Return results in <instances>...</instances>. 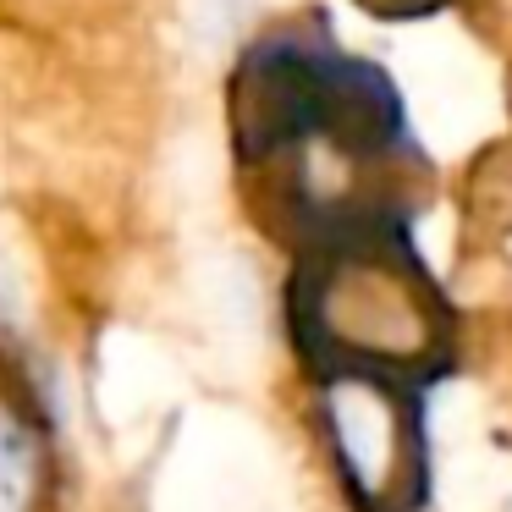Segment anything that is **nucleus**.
Returning <instances> with one entry per match:
<instances>
[{
	"label": "nucleus",
	"instance_id": "7ed1b4c3",
	"mask_svg": "<svg viewBox=\"0 0 512 512\" xmlns=\"http://www.w3.org/2000/svg\"><path fill=\"white\" fill-rule=\"evenodd\" d=\"M314 419L353 512L430 507L424 391L380 375H314Z\"/></svg>",
	"mask_w": 512,
	"mask_h": 512
},
{
	"label": "nucleus",
	"instance_id": "39448f33",
	"mask_svg": "<svg viewBox=\"0 0 512 512\" xmlns=\"http://www.w3.org/2000/svg\"><path fill=\"white\" fill-rule=\"evenodd\" d=\"M463 215L512 232V144H490V155L463 177Z\"/></svg>",
	"mask_w": 512,
	"mask_h": 512
},
{
	"label": "nucleus",
	"instance_id": "f257e3e1",
	"mask_svg": "<svg viewBox=\"0 0 512 512\" xmlns=\"http://www.w3.org/2000/svg\"><path fill=\"white\" fill-rule=\"evenodd\" d=\"M226 100L243 204L292 254L364 226H413L430 204L435 171L402 94L331 34L325 12L259 28Z\"/></svg>",
	"mask_w": 512,
	"mask_h": 512
},
{
	"label": "nucleus",
	"instance_id": "20e7f679",
	"mask_svg": "<svg viewBox=\"0 0 512 512\" xmlns=\"http://www.w3.org/2000/svg\"><path fill=\"white\" fill-rule=\"evenodd\" d=\"M56 479L50 419L34 391L0 369V512H45Z\"/></svg>",
	"mask_w": 512,
	"mask_h": 512
},
{
	"label": "nucleus",
	"instance_id": "423d86ee",
	"mask_svg": "<svg viewBox=\"0 0 512 512\" xmlns=\"http://www.w3.org/2000/svg\"><path fill=\"white\" fill-rule=\"evenodd\" d=\"M353 6L369 17H380V23H424V17L446 12L457 0H353Z\"/></svg>",
	"mask_w": 512,
	"mask_h": 512
},
{
	"label": "nucleus",
	"instance_id": "f03ea898",
	"mask_svg": "<svg viewBox=\"0 0 512 512\" xmlns=\"http://www.w3.org/2000/svg\"><path fill=\"white\" fill-rule=\"evenodd\" d=\"M287 336L303 375H380L430 391L457 369V309L413 226H364L292 254Z\"/></svg>",
	"mask_w": 512,
	"mask_h": 512
}]
</instances>
